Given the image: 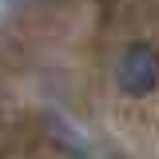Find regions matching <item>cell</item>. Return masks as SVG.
<instances>
[{"label": "cell", "instance_id": "obj_1", "mask_svg": "<svg viewBox=\"0 0 159 159\" xmlns=\"http://www.w3.org/2000/svg\"><path fill=\"white\" fill-rule=\"evenodd\" d=\"M116 84H119V92H127L135 99L151 96L159 88V52L143 40L127 44L116 60Z\"/></svg>", "mask_w": 159, "mask_h": 159}]
</instances>
